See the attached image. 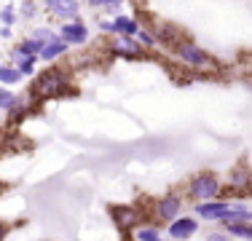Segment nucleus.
Listing matches in <instances>:
<instances>
[{
    "mask_svg": "<svg viewBox=\"0 0 252 241\" xmlns=\"http://www.w3.org/2000/svg\"><path fill=\"white\" fill-rule=\"evenodd\" d=\"M32 38L40 40V46H43V43H49V40L57 38V30H51V27H35L32 30Z\"/></svg>",
    "mask_w": 252,
    "mask_h": 241,
    "instance_id": "b1692460",
    "label": "nucleus"
},
{
    "mask_svg": "<svg viewBox=\"0 0 252 241\" xmlns=\"http://www.w3.org/2000/svg\"><path fill=\"white\" fill-rule=\"evenodd\" d=\"M99 30H102V32H107V35H116V32H113V22H99Z\"/></svg>",
    "mask_w": 252,
    "mask_h": 241,
    "instance_id": "bb28decb",
    "label": "nucleus"
},
{
    "mask_svg": "<svg viewBox=\"0 0 252 241\" xmlns=\"http://www.w3.org/2000/svg\"><path fill=\"white\" fill-rule=\"evenodd\" d=\"M185 209V196L180 190H169L164 196L153 198L151 204V220L156 222L158 228H166L172 220H177Z\"/></svg>",
    "mask_w": 252,
    "mask_h": 241,
    "instance_id": "7ed1b4c3",
    "label": "nucleus"
},
{
    "mask_svg": "<svg viewBox=\"0 0 252 241\" xmlns=\"http://www.w3.org/2000/svg\"><path fill=\"white\" fill-rule=\"evenodd\" d=\"M134 241H164V233L156 222H145L142 228L134 231Z\"/></svg>",
    "mask_w": 252,
    "mask_h": 241,
    "instance_id": "f3484780",
    "label": "nucleus"
},
{
    "mask_svg": "<svg viewBox=\"0 0 252 241\" xmlns=\"http://www.w3.org/2000/svg\"><path fill=\"white\" fill-rule=\"evenodd\" d=\"M22 72L14 62H0V86H16L22 81Z\"/></svg>",
    "mask_w": 252,
    "mask_h": 241,
    "instance_id": "2eb2a0df",
    "label": "nucleus"
},
{
    "mask_svg": "<svg viewBox=\"0 0 252 241\" xmlns=\"http://www.w3.org/2000/svg\"><path fill=\"white\" fill-rule=\"evenodd\" d=\"M185 201L193 204H207V201H218L223 198V177L212 169H204V172H196L193 177L185 182V190H183Z\"/></svg>",
    "mask_w": 252,
    "mask_h": 241,
    "instance_id": "f257e3e1",
    "label": "nucleus"
},
{
    "mask_svg": "<svg viewBox=\"0 0 252 241\" xmlns=\"http://www.w3.org/2000/svg\"><path fill=\"white\" fill-rule=\"evenodd\" d=\"M67 89H70L67 70L51 64L49 70H43L40 75H35L30 96H32V99H54V96H62V91H67Z\"/></svg>",
    "mask_w": 252,
    "mask_h": 241,
    "instance_id": "f03ea898",
    "label": "nucleus"
},
{
    "mask_svg": "<svg viewBox=\"0 0 252 241\" xmlns=\"http://www.w3.org/2000/svg\"><path fill=\"white\" fill-rule=\"evenodd\" d=\"M110 220L118 231L134 233L137 228H142L148 222V214L140 204H113L110 207Z\"/></svg>",
    "mask_w": 252,
    "mask_h": 241,
    "instance_id": "423d86ee",
    "label": "nucleus"
},
{
    "mask_svg": "<svg viewBox=\"0 0 252 241\" xmlns=\"http://www.w3.org/2000/svg\"><path fill=\"white\" fill-rule=\"evenodd\" d=\"M113 51L118 54V57H126V59H134V57H142V48L140 43H137V38H126V35H118L116 40H113Z\"/></svg>",
    "mask_w": 252,
    "mask_h": 241,
    "instance_id": "9b49d317",
    "label": "nucleus"
},
{
    "mask_svg": "<svg viewBox=\"0 0 252 241\" xmlns=\"http://www.w3.org/2000/svg\"><path fill=\"white\" fill-rule=\"evenodd\" d=\"M204 241H233V239L228 236V233L223 231V228H220V231H209V233H207V239H204Z\"/></svg>",
    "mask_w": 252,
    "mask_h": 241,
    "instance_id": "a878e982",
    "label": "nucleus"
},
{
    "mask_svg": "<svg viewBox=\"0 0 252 241\" xmlns=\"http://www.w3.org/2000/svg\"><path fill=\"white\" fill-rule=\"evenodd\" d=\"M140 22L134 19V16H116L113 19V32L116 35H126V38H137V32H140Z\"/></svg>",
    "mask_w": 252,
    "mask_h": 241,
    "instance_id": "4468645a",
    "label": "nucleus"
},
{
    "mask_svg": "<svg viewBox=\"0 0 252 241\" xmlns=\"http://www.w3.org/2000/svg\"><path fill=\"white\" fill-rule=\"evenodd\" d=\"M16 19H19V11H16V5L5 3L3 8H0V27H14Z\"/></svg>",
    "mask_w": 252,
    "mask_h": 241,
    "instance_id": "412c9836",
    "label": "nucleus"
},
{
    "mask_svg": "<svg viewBox=\"0 0 252 241\" xmlns=\"http://www.w3.org/2000/svg\"><path fill=\"white\" fill-rule=\"evenodd\" d=\"M57 35L64 40L67 46H83L89 40V27L83 19H75V22H62L57 27Z\"/></svg>",
    "mask_w": 252,
    "mask_h": 241,
    "instance_id": "1a4fd4ad",
    "label": "nucleus"
},
{
    "mask_svg": "<svg viewBox=\"0 0 252 241\" xmlns=\"http://www.w3.org/2000/svg\"><path fill=\"white\" fill-rule=\"evenodd\" d=\"M252 196V169L247 166V161H239L231 166L228 177L223 180V198L236 201V198H247Z\"/></svg>",
    "mask_w": 252,
    "mask_h": 241,
    "instance_id": "20e7f679",
    "label": "nucleus"
},
{
    "mask_svg": "<svg viewBox=\"0 0 252 241\" xmlns=\"http://www.w3.org/2000/svg\"><path fill=\"white\" fill-rule=\"evenodd\" d=\"M11 59H14V64L19 67L22 75H35V64H38V57H16V54H11Z\"/></svg>",
    "mask_w": 252,
    "mask_h": 241,
    "instance_id": "aec40b11",
    "label": "nucleus"
},
{
    "mask_svg": "<svg viewBox=\"0 0 252 241\" xmlns=\"http://www.w3.org/2000/svg\"><path fill=\"white\" fill-rule=\"evenodd\" d=\"M5 236H8V222L0 220V241H5Z\"/></svg>",
    "mask_w": 252,
    "mask_h": 241,
    "instance_id": "cd10ccee",
    "label": "nucleus"
},
{
    "mask_svg": "<svg viewBox=\"0 0 252 241\" xmlns=\"http://www.w3.org/2000/svg\"><path fill=\"white\" fill-rule=\"evenodd\" d=\"M40 48H43L40 40H35L32 35H30V38H22L11 54H16V57H40Z\"/></svg>",
    "mask_w": 252,
    "mask_h": 241,
    "instance_id": "dca6fc26",
    "label": "nucleus"
},
{
    "mask_svg": "<svg viewBox=\"0 0 252 241\" xmlns=\"http://www.w3.org/2000/svg\"><path fill=\"white\" fill-rule=\"evenodd\" d=\"M43 11L59 24L81 19V3L78 0H43Z\"/></svg>",
    "mask_w": 252,
    "mask_h": 241,
    "instance_id": "6e6552de",
    "label": "nucleus"
},
{
    "mask_svg": "<svg viewBox=\"0 0 252 241\" xmlns=\"http://www.w3.org/2000/svg\"><path fill=\"white\" fill-rule=\"evenodd\" d=\"M233 201L228 198H218V201H207V204H193V214L199 220H207V222H220L223 217L228 214Z\"/></svg>",
    "mask_w": 252,
    "mask_h": 241,
    "instance_id": "9d476101",
    "label": "nucleus"
},
{
    "mask_svg": "<svg viewBox=\"0 0 252 241\" xmlns=\"http://www.w3.org/2000/svg\"><path fill=\"white\" fill-rule=\"evenodd\" d=\"M121 3L124 0H86V5L94 8V11H118Z\"/></svg>",
    "mask_w": 252,
    "mask_h": 241,
    "instance_id": "4be33fe9",
    "label": "nucleus"
},
{
    "mask_svg": "<svg viewBox=\"0 0 252 241\" xmlns=\"http://www.w3.org/2000/svg\"><path fill=\"white\" fill-rule=\"evenodd\" d=\"M177 59L190 70H199V72H218V59L207 51V48L190 43V40H183L177 48H175Z\"/></svg>",
    "mask_w": 252,
    "mask_h": 241,
    "instance_id": "39448f33",
    "label": "nucleus"
},
{
    "mask_svg": "<svg viewBox=\"0 0 252 241\" xmlns=\"http://www.w3.org/2000/svg\"><path fill=\"white\" fill-rule=\"evenodd\" d=\"M153 32H156V40H158V46L164 43V46H169L172 51L183 43V32H180L177 27H172V24H158V27H153Z\"/></svg>",
    "mask_w": 252,
    "mask_h": 241,
    "instance_id": "f8f14e48",
    "label": "nucleus"
},
{
    "mask_svg": "<svg viewBox=\"0 0 252 241\" xmlns=\"http://www.w3.org/2000/svg\"><path fill=\"white\" fill-rule=\"evenodd\" d=\"M137 43H140L142 48H148V51H151V48L158 46V40H156V32H153V30L142 27L140 32H137Z\"/></svg>",
    "mask_w": 252,
    "mask_h": 241,
    "instance_id": "5701e85b",
    "label": "nucleus"
},
{
    "mask_svg": "<svg viewBox=\"0 0 252 241\" xmlns=\"http://www.w3.org/2000/svg\"><path fill=\"white\" fill-rule=\"evenodd\" d=\"M0 190H3V188H0Z\"/></svg>",
    "mask_w": 252,
    "mask_h": 241,
    "instance_id": "c85d7f7f",
    "label": "nucleus"
},
{
    "mask_svg": "<svg viewBox=\"0 0 252 241\" xmlns=\"http://www.w3.org/2000/svg\"><path fill=\"white\" fill-rule=\"evenodd\" d=\"M16 105H19V96L8 91V86H0V113H11Z\"/></svg>",
    "mask_w": 252,
    "mask_h": 241,
    "instance_id": "6ab92c4d",
    "label": "nucleus"
},
{
    "mask_svg": "<svg viewBox=\"0 0 252 241\" xmlns=\"http://www.w3.org/2000/svg\"><path fill=\"white\" fill-rule=\"evenodd\" d=\"M67 48H70V46L57 35L54 40L43 43V48H40V57H38V59H40V62H57V59H62L64 54H67Z\"/></svg>",
    "mask_w": 252,
    "mask_h": 241,
    "instance_id": "ddd939ff",
    "label": "nucleus"
},
{
    "mask_svg": "<svg viewBox=\"0 0 252 241\" xmlns=\"http://www.w3.org/2000/svg\"><path fill=\"white\" fill-rule=\"evenodd\" d=\"M35 14H38V3H35V0H25V3L19 5L22 19H35Z\"/></svg>",
    "mask_w": 252,
    "mask_h": 241,
    "instance_id": "393cba45",
    "label": "nucleus"
},
{
    "mask_svg": "<svg viewBox=\"0 0 252 241\" xmlns=\"http://www.w3.org/2000/svg\"><path fill=\"white\" fill-rule=\"evenodd\" d=\"M223 231L231 239H242V241H252V222H233V225H225Z\"/></svg>",
    "mask_w": 252,
    "mask_h": 241,
    "instance_id": "a211bd4d",
    "label": "nucleus"
},
{
    "mask_svg": "<svg viewBox=\"0 0 252 241\" xmlns=\"http://www.w3.org/2000/svg\"><path fill=\"white\" fill-rule=\"evenodd\" d=\"M199 231H201V220L196 214H180L177 220H172L166 225V236L172 241H190Z\"/></svg>",
    "mask_w": 252,
    "mask_h": 241,
    "instance_id": "0eeeda50",
    "label": "nucleus"
}]
</instances>
